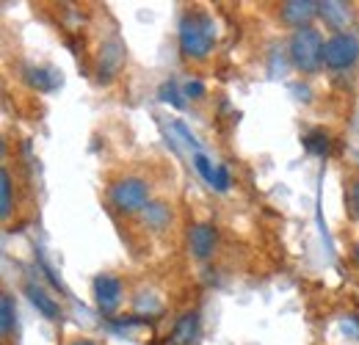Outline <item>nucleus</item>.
Masks as SVG:
<instances>
[{
	"mask_svg": "<svg viewBox=\"0 0 359 345\" xmlns=\"http://www.w3.org/2000/svg\"><path fill=\"white\" fill-rule=\"evenodd\" d=\"M125 67V42L119 36H111L108 42L100 44L97 53V75L102 83H111Z\"/></svg>",
	"mask_w": 359,
	"mask_h": 345,
	"instance_id": "nucleus-5",
	"label": "nucleus"
},
{
	"mask_svg": "<svg viewBox=\"0 0 359 345\" xmlns=\"http://www.w3.org/2000/svg\"><path fill=\"white\" fill-rule=\"evenodd\" d=\"M161 100H166V102H172L175 108H182L185 105V100L180 97V91L175 83H166V86H161Z\"/></svg>",
	"mask_w": 359,
	"mask_h": 345,
	"instance_id": "nucleus-18",
	"label": "nucleus"
},
{
	"mask_svg": "<svg viewBox=\"0 0 359 345\" xmlns=\"http://www.w3.org/2000/svg\"><path fill=\"white\" fill-rule=\"evenodd\" d=\"M108 202L114 205V210L125 213V216H135V213H144L149 208V182L144 177H135L128 174L122 180H116L111 188H108Z\"/></svg>",
	"mask_w": 359,
	"mask_h": 345,
	"instance_id": "nucleus-2",
	"label": "nucleus"
},
{
	"mask_svg": "<svg viewBox=\"0 0 359 345\" xmlns=\"http://www.w3.org/2000/svg\"><path fill=\"white\" fill-rule=\"evenodd\" d=\"M320 17L326 25L334 28V34H343V28L351 17V8H348V3H320Z\"/></svg>",
	"mask_w": 359,
	"mask_h": 345,
	"instance_id": "nucleus-12",
	"label": "nucleus"
},
{
	"mask_svg": "<svg viewBox=\"0 0 359 345\" xmlns=\"http://www.w3.org/2000/svg\"><path fill=\"white\" fill-rule=\"evenodd\" d=\"M213 188H216V191H226V188H229V172H226L224 166H219V169H216V180H213Z\"/></svg>",
	"mask_w": 359,
	"mask_h": 345,
	"instance_id": "nucleus-21",
	"label": "nucleus"
},
{
	"mask_svg": "<svg viewBox=\"0 0 359 345\" xmlns=\"http://www.w3.org/2000/svg\"><path fill=\"white\" fill-rule=\"evenodd\" d=\"M194 163H196V169H199V174H202V180L213 185V180H216V169L210 166V161H208L205 155H196V158H194Z\"/></svg>",
	"mask_w": 359,
	"mask_h": 345,
	"instance_id": "nucleus-17",
	"label": "nucleus"
},
{
	"mask_svg": "<svg viewBox=\"0 0 359 345\" xmlns=\"http://www.w3.org/2000/svg\"><path fill=\"white\" fill-rule=\"evenodd\" d=\"M25 293H28L31 304H34L45 318H50V320H58V318H61V306H58V302H55L50 293H45L39 285H25Z\"/></svg>",
	"mask_w": 359,
	"mask_h": 345,
	"instance_id": "nucleus-11",
	"label": "nucleus"
},
{
	"mask_svg": "<svg viewBox=\"0 0 359 345\" xmlns=\"http://www.w3.org/2000/svg\"><path fill=\"white\" fill-rule=\"evenodd\" d=\"M359 58V39L354 34H332L323 44V64L329 69H348Z\"/></svg>",
	"mask_w": 359,
	"mask_h": 345,
	"instance_id": "nucleus-4",
	"label": "nucleus"
},
{
	"mask_svg": "<svg viewBox=\"0 0 359 345\" xmlns=\"http://www.w3.org/2000/svg\"><path fill=\"white\" fill-rule=\"evenodd\" d=\"M182 94H185L188 100H202V97H205V86H202L199 81H194V83H185Z\"/></svg>",
	"mask_w": 359,
	"mask_h": 345,
	"instance_id": "nucleus-20",
	"label": "nucleus"
},
{
	"mask_svg": "<svg viewBox=\"0 0 359 345\" xmlns=\"http://www.w3.org/2000/svg\"><path fill=\"white\" fill-rule=\"evenodd\" d=\"M14 312H17V306H14V299L8 296V293H3V299H0V334L6 337L8 332H11V326H14Z\"/></svg>",
	"mask_w": 359,
	"mask_h": 345,
	"instance_id": "nucleus-16",
	"label": "nucleus"
},
{
	"mask_svg": "<svg viewBox=\"0 0 359 345\" xmlns=\"http://www.w3.org/2000/svg\"><path fill=\"white\" fill-rule=\"evenodd\" d=\"M180 50L185 58H194V61H205L213 47H216V22L208 11L202 8H191L182 14L180 20Z\"/></svg>",
	"mask_w": 359,
	"mask_h": 345,
	"instance_id": "nucleus-1",
	"label": "nucleus"
},
{
	"mask_svg": "<svg viewBox=\"0 0 359 345\" xmlns=\"http://www.w3.org/2000/svg\"><path fill=\"white\" fill-rule=\"evenodd\" d=\"M348 205H351L354 216L359 218V177H354V180L348 182Z\"/></svg>",
	"mask_w": 359,
	"mask_h": 345,
	"instance_id": "nucleus-19",
	"label": "nucleus"
},
{
	"mask_svg": "<svg viewBox=\"0 0 359 345\" xmlns=\"http://www.w3.org/2000/svg\"><path fill=\"white\" fill-rule=\"evenodd\" d=\"M216 243H219V232H216L213 224L199 221V224L191 226V232H188V249H191V255H194L196 259L213 257Z\"/></svg>",
	"mask_w": 359,
	"mask_h": 345,
	"instance_id": "nucleus-6",
	"label": "nucleus"
},
{
	"mask_svg": "<svg viewBox=\"0 0 359 345\" xmlns=\"http://www.w3.org/2000/svg\"><path fill=\"white\" fill-rule=\"evenodd\" d=\"M94 302L100 306V312L111 315L119 304H122V282L111 273H102L94 279Z\"/></svg>",
	"mask_w": 359,
	"mask_h": 345,
	"instance_id": "nucleus-7",
	"label": "nucleus"
},
{
	"mask_svg": "<svg viewBox=\"0 0 359 345\" xmlns=\"http://www.w3.org/2000/svg\"><path fill=\"white\" fill-rule=\"evenodd\" d=\"M175 130H177L180 135H182V138H185V141H188V144H191V147H196V138H194V133H191V130L185 128V125H182V122H175Z\"/></svg>",
	"mask_w": 359,
	"mask_h": 345,
	"instance_id": "nucleus-22",
	"label": "nucleus"
},
{
	"mask_svg": "<svg viewBox=\"0 0 359 345\" xmlns=\"http://www.w3.org/2000/svg\"><path fill=\"white\" fill-rule=\"evenodd\" d=\"M304 147H307L313 155H318V158H326L329 149H332V138H329L323 130H313V133L304 138Z\"/></svg>",
	"mask_w": 359,
	"mask_h": 345,
	"instance_id": "nucleus-14",
	"label": "nucleus"
},
{
	"mask_svg": "<svg viewBox=\"0 0 359 345\" xmlns=\"http://www.w3.org/2000/svg\"><path fill=\"white\" fill-rule=\"evenodd\" d=\"M69 345H94L91 340H86V337H78V340H72Z\"/></svg>",
	"mask_w": 359,
	"mask_h": 345,
	"instance_id": "nucleus-23",
	"label": "nucleus"
},
{
	"mask_svg": "<svg viewBox=\"0 0 359 345\" xmlns=\"http://www.w3.org/2000/svg\"><path fill=\"white\" fill-rule=\"evenodd\" d=\"M141 221L149 232H163L172 226V205L169 202H149V208L141 213Z\"/></svg>",
	"mask_w": 359,
	"mask_h": 345,
	"instance_id": "nucleus-10",
	"label": "nucleus"
},
{
	"mask_svg": "<svg viewBox=\"0 0 359 345\" xmlns=\"http://www.w3.org/2000/svg\"><path fill=\"white\" fill-rule=\"evenodd\" d=\"M315 14H320V3H313V0H290V3H282V20L287 25H293L296 31L299 28H307Z\"/></svg>",
	"mask_w": 359,
	"mask_h": 345,
	"instance_id": "nucleus-8",
	"label": "nucleus"
},
{
	"mask_svg": "<svg viewBox=\"0 0 359 345\" xmlns=\"http://www.w3.org/2000/svg\"><path fill=\"white\" fill-rule=\"evenodd\" d=\"M28 83L39 91H53V88L61 83V78H55L53 69H31L28 72Z\"/></svg>",
	"mask_w": 359,
	"mask_h": 345,
	"instance_id": "nucleus-13",
	"label": "nucleus"
},
{
	"mask_svg": "<svg viewBox=\"0 0 359 345\" xmlns=\"http://www.w3.org/2000/svg\"><path fill=\"white\" fill-rule=\"evenodd\" d=\"M323 44L326 42H323L320 31L313 28V25L293 31L290 44H287V50H290V61H293L302 72L313 75V72L320 69V64H323Z\"/></svg>",
	"mask_w": 359,
	"mask_h": 345,
	"instance_id": "nucleus-3",
	"label": "nucleus"
},
{
	"mask_svg": "<svg viewBox=\"0 0 359 345\" xmlns=\"http://www.w3.org/2000/svg\"><path fill=\"white\" fill-rule=\"evenodd\" d=\"M354 262H357V265H359V241H357V243H354Z\"/></svg>",
	"mask_w": 359,
	"mask_h": 345,
	"instance_id": "nucleus-24",
	"label": "nucleus"
},
{
	"mask_svg": "<svg viewBox=\"0 0 359 345\" xmlns=\"http://www.w3.org/2000/svg\"><path fill=\"white\" fill-rule=\"evenodd\" d=\"M199 337V315L191 309V312H182L175 326H172V334H169V345H194Z\"/></svg>",
	"mask_w": 359,
	"mask_h": 345,
	"instance_id": "nucleus-9",
	"label": "nucleus"
},
{
	"mask_svg": "<svg viewBox=\"0 0 359 345\" xmlns=\"http://www.w3.org/2000/svg\"><path fill=\"white\" fill-rule=\"evenodd\" d=\"M0 216L3 221L11 216V174L8 169L0 172Z\"/></svg>",
	"mask_w": 359,
	"mask_h": 345,
	"instance_id": "nucleus-15",
	"label": "nucleus"
}]
</instances>
